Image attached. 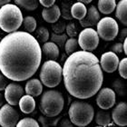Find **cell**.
<instances>
[{"label":"cell","instance_id":"obj_8","mask_svg":"<svg viewBox=\"0 0 127 127\" xmlns=\"http://www.w3.org/2000/svg\"><path fill=\"white\" fill-rule=\"evenodd\" d=\"M78 43L82 50L91 52L97 48L99 45V35L97 31L92 27H87L80 32L78 35Z\"/></svg>","mask_w":127,"mask_h":127},{"label":"cell","instance_id":"obj_13","mask_svg":"<svg viewBox=\"0 0 127 127\" xmlns=\"http://www.w3.org/2000/svg\"><path fill=\"white\" fill-rule=\"evenodd\" d=\"M112 119L118 126H127V103L120 102L112 112Z\"/></svg>","mask_w":127,"mask_h":127},{"label":"cell","instance_id":"obj_26","mask_svg":"<svg viewBox=\"0 0 127 127\" xmlns=\"http://www.w3.org/2000/svg\"><path fill=\"white\" fill-rule=\"evenodd\" d=\"M51 42L55 43L57 45L59 48L64 47L66 41H67V34H56V33H52L50 34Z\"/></svg>","mask_w":127,"mask_h":127},{"label":"cell","instance_id":"obj_42","mask_svg":"<svg viewBox=\"0 0 127 127\" xmlns=\"http://www.w3.org/2000/svg\"><path fill=\"white\" fill-rule=\"evenodd\" d=\"M78 2H81V3H84V4H90L93 0H77Z\"/></svg>","mask_w":127,"mask_h":127},{"label":"cell","instance_id":"obj_1","mask_svg":"<svg viewBox=\"0 0 127 127\" xmlns=\"http://www.w3.org/2000/svg\"><path fill=\"white\" fill-rule=\"evenodd\" d=\"M42 60V48L31 34L9 33L0 41V71L6 78L22 82L31 78Z\"/></svg>","mask_w":127,"mask_h":127},{"label":"cell","instance_id":"obj_27","mask_svg":"<svg viewBox=\"0 0 127 127\" xmlns=\"http://www.w3.org/2000/svg\"><path fill=\"white\" fill-rule=\"evenodd\" d=\"M23 25H24V28L26 32L29 33V34L34 32L36 29V20L31 16H27L25 17L23 20Z\"/></svg>","mask_w":127,"mask_h":127},{"label":"cell","instance_id":"obj_12","mask_svg":"<svg viewBox=\"0 0 127 127\" xmlns=\"http://www.w3.org/2000/svg\"><path fill=\"white\" fill-rule=\"evenodd\" d=\"M119 63L120 61L117 55L112 51L103 54L100 59V65L103 71L109 74L116 71L119 66Z\"/></svg>","mask_w":127,"mask_h":127},{"label":"cell","instance_id":"obj_29","mask_svg":"<svg viewBox=\"0 0 127 127\" xmlns=\"http://www.w3.org/2000/svg\"><path fill=\"white\" fill-rule=\"evenodd\" d=\"M16 127H40V125L38 122L34 119L27 117V118L20 120L18 124L16 125Z\"/></svg>","mask_w":127,"mask_h":127},{"label":"cell","instance_id":"obj_20","mask_svg":"<svg viewBox=\"0 0 127 127\" xmlns=\"http://www.w3.org/2000/svg\"><path fill=\"white\" fill-rule=\"evenodd\" d=\"M71 14L73 18H75L77 20H82L87 14V8L85 5L84 3L77 2L72 5L71 7Z\"/></svg>","mask_w":127,"mask_h":127},{"label":"cell","instance_id":"obj_38","mask_svg":"<svg viewBox=\"0 0 127 127\" xmlns=\"http://www.w3.org/2000/svg\"><path fill=\"white\" fill-rule=\"evenodd\" d=\"M126 37H127V29L125 28V29H123L122 31L120 32L119 39H120V41H125V39Z\"/></svg>","mask_w":127,"mask_h":127},{"label":"cell","instance_id":"obj_44","mask_svg":"<svg viewBox=\"0 0 127 127\" xmlns=\"http://www.w3.org/2000/svg\"><path fill=\"white\" fill-rule=\"evenodd\" d=\"M66 1H67V0H66Z\"/></svg>","mask_w":127,"mask_h":127},{"label":"cell","instance_id":"obj_41","mask_svg":"<svg viewBox=\"0 0 127 127\" xmlns=\"http://www.w3.org/2000/svg\"><path fill=\"white\" fill-rule=\"evenodd\" d=\"M11 0H0V6H3L5 5H7L10 3Z\"/></svg>","mask_w":127,"mask_h":127},{"label":"cell","instance_id":"obj_32","mask_svg":"<svg viewBox=\"0 0 127 127\" xmlns=\"http://www.w3.org/2000/svg\"><path fill=\"white\" fill-rule=\"evenodd\" d=\"M65 28H66V25L63 21H57L56 23H54L53 26H52L53 32L56 33V34H64Z\"/></svg>","mask_w":127,"mask_h":127},{"label":"cell","instance_id":"obj_10","mask_svg":"<svg viewBox=\"0 0 127 127\" xmlns=\"http://www.w3.org/2000/svg\"><path fill=\"white\" fill-rule=\"evenodd\" d=\"M116 96L115 92L113 89L108 87H104L101 89L98 92V95L96 96V103L101 109L108 110L112 108L115 103Z\"/></svg>","mask_w":127,"mask_h":127},{"label":"cell","instance_id":"obj_16","mask_svg":"<svg viewBox=\"0 0 127 127\" xmlns=\"http://www.w3.org/2000/svg\"><path fill=\"white\" fill-rule=\"evenodd\" d=\"M25 91L27 95H29L33 97L39 96L43 92V84L42 82L38 79H30L27 81L26 84Z\"/></svg>","mask_w":127,"mask_h":127},{"label":"cell","instance_id":"obj_17","mask_svg":"<svg viewBox=\"0 0 127 127\" xmlns=\"http://www.w3.org/2000/svg\"><path fill=\"white\" fill-rule=\"evenodd\" d=\"M42 53L48 60L56 61L59 57V47L53 42H46L42 46Z\"/></svg>","mask_w":127,"mask_h":127},{"label":"cell","instance_id":"obj_23","mask_svg":"<svg viewBox=\"0 0 127 127\" xmlns=\"http://www.w3.org/2000/svg\"><path fill=\"white\" fill-rule=\"evenodd\" d=\"M16 5L27 11H34L38 7L39 0H15Z\"/></svg>","mask_w":127,"mask_h":127},{"label":"cell","instance_id":"obj_19","mask_svg":"<svg viewBox=\"0 0 127 127\" xmlns=\"http://www.w3.org/2000/svg\"><path fill=\"white\" fill-rule=\"evenodd\" d=\"M115 16L124 26L127 27V0H120L117 3Z\"/></svg>","mask_w":127,"mask_h":127},{"label":"cell","instance_id":"obj_3","mask_svg":"<svg viewBox=\"0 0 127 127\" xmlns=\"http://www.w3.org/2000/svg\"><path fill=\"white\" fill-rule=\"evenodd\" d=\"M23 15L18 5L7 4L0 8V28L6 33L17 31L23 24Z\"/></svg>","mask_w":127,"mask_h":127},{"label":"cell","instance_id":"obj_22","mask_svg":"<svg viewBox=\"0 0 127 127\" xmlns=\"http://www.w3.org/2000/svg\"><path fill=\"white\" fill-rule=\"evenodd\" d=\"M115 0H99L98 1V10L102 14L109 15L113 13L116 8Z\"/></svg>","mask_w":127,"mask_h":127},{"label":"cell","instance_id":"obj_30","mask_svg":"<svg viewBox=\"0 0 127 127\" xmlns=\"http://www.w3.org/2000/svg\"><path fill=\"white\" fill-rule=\"evenodd\" d=\"M65 31H66V34L68 36L72 37V38H75L78 35V28H77L76 25L74 24V23H73V22L66 25Z\"/></svg>","mask_w":127,"mask_h":127},{"label":"cell","instance_id":"obj_34","mask_svg":"<svg viewBox=\"0 0 127 127\" xmlns=\"http://www.w3.org/2000/svg\"><path fill=\"white\" fill-rule=\"evenodd\" d=\"M111 51L115 54H122L124 52V44L122 43H116L111 47Z\"/></svg>","mask_w":127,"mask_h":127},{"label":"cell","instance_id":"obj_15","mask_svg":"<svg viewBox=\"0 0 127 127\" xmlns=\"http://www.w3.org/2000/svg\"><path fill=\"white\" fill-rule=\"evenodd\" d=\"M60 16H61V10L57 5H54L50 7H45L42 11L43 19L50 24L57 22Z\"/></svg>","mask_w":127,"mask_h":127},{"label":"cell","instance_id":"obj_35","mask_svg":"<svg viewBox=\"0 0 127 127\" xmlns=\"http://www.w3.org/2000/svg\"><path fill=\"white\" fill-rule=\"evenodd\" d=\"M7 86L6 77L3 74H0V91H5Z\"/></svg>","mask_w":127,"mask_h":127},{"label":"cell","instance_id":"obj_9","mask_svg":"<svg viewBox=\"0 0 127 127\" xmlns=\"http://www.w3.org/2000/svg\"><path fill=\"white\" fill-rule=\"evenodd\" d=\"M19 117L17 111L10 104H4L0 108V125L2 127H16Z\"/></svg>","mask_w":127,"mask_h":127},{"label":"cell","instance_id":"obj_39","mask_svg":"<svg viewBox=\"0 0 127 127\" xmlns=\"http://www.w3.org/2000/svg\"><path fill=\"white\" fill-rule=\"evenodd\" d=\"M5 95H3V94L0 93V108L2 107L5 103Z\"/></svg>","mask_w":127,"mask_h":127},{"label":"cell","instance_id":"obj_11","mask_svg":"<svg viewBox=\"0 0 127 127\" xmlns=\"http://www.w3.org/2000/svg\"><path fill=\"white\" fill-rule=\"evenodd\" d=\"M24 95V89L16 83L8 84L5 90V98L8 104L14 106L17 105L19 101Z\"/></svg>","mask_w":127,"mask_h":127},{"label":"cell","instance_id":"obj_36","mask_svg":"<svg viewBox=\"0 0 127 127\" xmlns=\"http://www.w3.org/2000/svg\"><path fill=\"white\" fill-rule=\"evenodd\" d=\"M56 0H39V3L45 7H50L55 5Z\"/></svg>","mask_w":127,"mask_h":127},{"label":"cell","instance_id":"obj_33","mask_svg":"<svg viewBox=\"0 0 127 127\" xmlns=\"http://www.w3.org/2000/svg\"><path fill=\"white\" fill-rule=\"evenodd\" d=\"M71 7L68 4H63L62 5V12L61 15L64 19H67V20H71L73 18L71 14Z\"/></svg>","mask_w":127,"mask_h":127},{"label":"cell","instance_id":"obj_5","mask_svg":"<svg viewBox=\"0 0 127 127\" xmlns=\"http://www.w3.org/2000/svg\"><path fill=\"white\" fill-rule=\"evenodd\" d=\"M69 119L74 125L85 127L88 125L95 117L94 107L83 101H74L69 107Z\"/></svg>","mask_w":127,"mask_h":127},{"label":"cell","instance_id":"obj_14","mask_svg":"<svg viewBox=\"0 0 127 127\" xmlns=\"http://www.w3.org/2000/svg\"><path fill=\"white\" fill-rule=\"evenodd\" d=\"M100 13L95 5H91L87 9L86 16L80 20V25L85 28L87 27H93L95 26H97L98 22L100 21Z\"/></svg>","mask_w":127,"mask_h":127},{"label":"cell","instance_id":"obj_7","mask_svg":"<svg viewBox=\"0 0 127 127\" xmlns=\"http://www.w3.org/2000/svg\"><path fill=\"white\" fill-rule=\"evenodd\" d=\"M97 33L99 37L104 41H112L117 36L119 27L117 22L112 17H103L98 22Z\"/></svg>","mask_w":127,"mask_h":127},{"label":"cell","instance_id":"obj_21","mask_svg":"<svg viewBox=\"0 0 127 127\" xmlns=\"http://www.w3.org/2000/svg\"><path fill=\"white\" fill-rule=\"evenodd\" d=\"M95 123L99 126L104 127L106 125H110L112 120V114H110V113L106 110L101 109V110H98L97 113L95 114Z\"/></svg>","mask_w":127,"mask_h":127},{"label":"cell","instance_id":"obj_31","mask_svg":"<svg viewBox=\"0 0 127 127\" xmlns=\"http://www.w3.org/2000/svg\"><path fill=\"white\" fill-rule=\"evenodd\" d=\"M118 72H119L120 76L123 77L124 79H127V57L123 58L120 61Z\"/></svg>","mask_w":127,"mask_h":127},{"label":"cell","instance_id":"obj_28","mask_svg":"<svg viewBox=\"0 0 127 127\" xmlns=\"http://www.w3.org/2000/svg\"><path fill=\"white\" fill-rule=\"evenodd\" d=\"M35 34H36V39L38 42L40 43H43V44H45L48 41V39L50 38V34H49V31L46 27H40L38 29L36 30L35 32Z\"/></svg>","mask_w":127,"mask_h":127},{"label":"cell","instance_id":"obj_6","mask_svg":"<svg viewBox=\"0 0 127 127\" xmlns=\"http://www.w3.org/2000/svg\"><path fill=\"white\" fill-rule=\"evenodd\" d=\"M40 81L46 87L54 88L61 83L63 68L56 61L47 60L43 64L40 70Z\"/></svg>","mask_w":127,"mask_h":127},{"label":"cell","instance_id":"obj_40","mask_svg":"<svg viewBox=\"0 0 127 127\" xmlns=\"http://www.w3.org/2000/svg\"><path fill=\"white\" fill-rule=\"evenodd\" d=\"M123 44H124V52H125V54L127 56V37L125 39Z\"/></svg>","mask_w":127,"mask_h":127},{"label":"cell","instance_id":"obj_2","mask_svg":"<svg viewBox=\"0 0 127 127\" xmlns=\"http://www.w3.org/2000/svg\"><path fill=\"white\" fill-rule=\"evenodd\" d=\"M64 84L72 96L88 99L100 91L103 81L100 61L91 52L76 51L63 66Z\"/></svg>","mask_w":127,"mask_h":127},{"label":"cell","instance_id":"obj_25","mask_svg":"<svg viewBox=\"0 0 127 127\" xmlns=\"http://www.w3.org/2000/svg\"><path fill=\"white\" fill-rule=\"evenodd\" d=\"M79 47V43H78V39L76 38H72L70 37L69 39H67L65 45H64V51L65 53L70 56L72 54L75 53Z\"/></svg>","mask_w":127,"mask_h":127},{"label":"cell","instance_id":"obj_37","mask_svg":"<svg viewBox=\"0 0 127 127\" xmlns=\"http://www.w3.org/2000/svg\"><path fill=\"white\" fill-rule=\"evenodd\" d=\"M74 124L69 119H64L60 123V127H74Z\"/></svg>","mask_w":127,"mask_h":127},{"label":"cell","instance_id":"obj_18","mask_svg":"<svg viewBox=\"0 0 127 127\" xmlns=\"http://www.w3.org/2000/svg\"><path fill=\"white\" fill-rule=\"evenodd\" d=\"M19 108L24 114H31L35 108V101L34 97L29 95H23L19 101Z\"/></svg>","mask_w":127,"mask_h":127},{"label":"cell","instance_id":"obj_43","mask_svg":"<svg viewBox=\"0 0 127 127\" xmlns=\"http://www.w3.org/2000/svg\"><path fill=\"white\" fill-rule=\"evenodd\" d=\"M96 127H103V126H96Z\"/></svg>","mask_w":127,"mask_h":127},{"label":"cell","instance_id":"obj_24","mask_svg":"<svg viewBox=\"0 0 127 127\" xmlns=\"http://www.w3.org/2000/svg\"><path fill=\"white\" fill-rule=\"evenodd\" d=\"M58 117H49L45 115H40L38 118V121L41 124L42 127H55L57 125L59 122Z\"/></svg>","mask_w":127,"mask_h":127},{"label":"cell","instance_id":"obj_4","mask_svg":"<svg viewBox=\"0 0 127 127\" xmlns=\"http://www.w3.org/2000/svg\"><path fill=\"white\" fill-rule=\"evenodd\" d=\"M64 99L60 92L56 90H47L42 95L40 99L39 110L44 115L56 117L64 109Z\"/></svg>","mask_w":127,"mask_h":127}]
</instances>
